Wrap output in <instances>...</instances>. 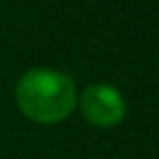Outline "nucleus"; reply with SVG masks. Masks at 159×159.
<instances>
[{"instance_id": "f257e3e1", "label": "nucleus", "mask_w": 159, "mask_h": 159, "mask_svg": "<svg viewBox=\"0 0 159 159\" xmlns=\"http://www.w3.org/2000/svg\"><path fill=\"white\" fill-rule=\"evenodd\" d=\"M16 100L22 113L33 122L55 124L72 113L76 105V87L63 72L35 68L18 81Z\"/></svg>"}, {"instance_id": "f03ea898", "label": "nucleus", "mask_w": 159, "mask_h": 159, "mask_svg": "<svg viewBox=\"0 0 159 159\" xmlns=\"http://www.w3.org/2000/svg\"><path fill=\"white\" fill-rule=\"evenodd\" d=\"M81 111L96 126H116L122 122L126 113V105L122 94L105 83H96L83 89L81 94Z\"/></svg>"}]
</instances>
